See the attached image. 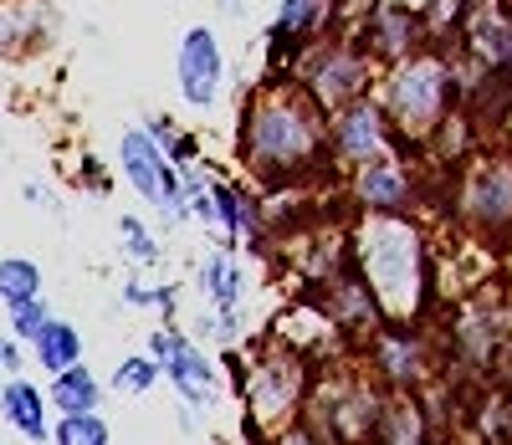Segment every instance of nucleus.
Segmentation results:
<instances>
[{"instance_id":"19","label":"nucleus","mask_w":512,"mask_h":445,"mask_svg":"<svg viewBox=\"0 0 512 445\" xmlns=\"http://www.w3.org/2000/svg\"><path fill=\"white\" fill-rule=\"evenodd\" d=\"M369 445H431V415H425L420 394H390Z\"/></svg>"},{"instance_id":"2","label":"nucleus","mask_w":512,"mask_h":445,"mask_svg":"<svg viewBox=\"0 0 512 445\" xmlns=\"http://www.w3.org/2000/svg\"><path fill=\"white\" fill-rule=\"evenodd\" d=\"M354 272L369 287L384 323L415 328L431 297V261L425 231L410 215H364L354 226Z\"/></svg>"},{"instance_id":"22","label":"nucleus","mask_w":512,"mask_h":445,"mask_svg":"<svg viewBox=\"0 0 512 445\" xmlns=\"http://www.w3.org/2000/svg\"><path fill=\"white\" fill-rule=\"evenodd\" d=\"M47 297V272H41V261L31 256H0V307H21V302H36Z\"/></svg>"},{"instance_id":"15","label":"nucleus","mask_w":512,"mask_h":445,"mask_svg":"<svg viewBox=\"0 0 512 445\" xmlns=\"http://www.w3.org/2000/svg\"><path fill=\"white\" fill-rule=\"evenodd\" d=\"M0 425H6L11 435H21L26 445H52V399L47 389H41L36 379H6L0 384Z\"/></svg>"},{"instance_id":"32","label":"nucleus","mask_w":512,"mask_h":445,"mask_svg":"<svg viewBox=\"0 0 512 445\" xmlns=\"http://www.w3.org/2000/svg\"><path fill=\"white\" fill-rule=\"evenodd\" d=\"M507 272H512V251H507Z\"/></svg>"},{"instance_id":"27","label":"nucleus","mask_w":512,"mask_h":445,"mask_svg":"<svg viewBox=\"0 0 512 445\" xmlns=\"http://www.w3.org/2000/svg\"><path fill=\"white\" fill-rule=\"evenodd\" d=\"M26 364H31V348L16 343L11 333H0V384H6V379H21Z\"/></svg>"},{"instance_id":"14","label":"nucleus","mask_w":512,"mask_h":445,"mask_svg":"<svg viewBox=\"0 0 512 445\" xmlns=\"http://www.w3.org/2000/svg\"><path fill=\"white\" fill-rule=\"evenodd\" d=\"M425 47V16L415 11H395V6H369V16L359 21V52L369 62H384V67H395L405 57H415Z\"/></svg>"},{"instance_id":"17","label":"nucleus","mask_w":512,"mask_h":445,"mask_svg":"<svg viewBox=\"0 0 512 445\" xmlns=\"http://www.w3.org/2000/svg\"><path fill=\"white\" fill-rule=\"evenodd\" d=\"M195 292L205 307H216V313H241L246 307V266L236 251L216 246V251H205L200 266H195Z\"/></svg>"},{"instance_id":"30","label":"nucleus","mask_w":512,"mask_h":445,"mask_svg":"<svg viewBox=\"0 0 512 445\" xmlns=\"http://www.w3.org/2000/svg\"><path fill=\"white\" fill-rule=\"evenodd\" d=\"M379 6H395V11H415V16H431L441 0H379Z\"/></svg>"},{"instance_id":"31","label":"nucleus","mask_w":512,"mask_h":445,"mask_svg":"<svg viewBox=\"0 0 512 445\" xmlns=\"http://www.w3.org/2000/svg\"><path fill=\"white\" fill-rule=\"evenodd\" d=\"M216 6H221L226 16H241V11H246V6H241V0H216Z\"/></svg>"},{"instance_id":"29","label":"nucleus","mask_w":512,"mask_h":445,"mask_svg":"<svg viewBox=\"0 0 512 445\" xmlns=\"http://www.w3.org/2000/svg\"><path fill=\"white\" fill-rule=\"evenodd\" d=\"M267 445H328L308 420H297V425H287V430H277V435H267Z\"/></svg>"},{"instance_id":"13","label":"nucleus","mask_w":512,"mask_h":445,"mask_svg":"<svg viewBox=\"0 0 512 445\" xmlns=\"http://www.w3.org/2000/svg\"><path fill=\"white\" fill-rule=\"evenodd\" d=\"M369 364L395 394H420L436 379V359H431V348H425V338L415 328H395V323H384L369 338Z\"/></svg>"},{"instance_id":"1","label":"nucleus","mask_w":512,"mask_h":445,"mask_svg":"<svg viewBox=\"0 0 512 445\" xmlns=\"http://www.w3.org/2000/svg\"><path fill=\"white\" fill-rule=\"evenodd\" d=\"M241 159L272 185H297L323 174L328 154V118L297 82L256 87L241 118Z\"/></svg>"},{"instance_id":"28","label":"nucleus","mask_w":512,"mask_h":445,"mask_svg":"<svg viewBox=\"0 0 512 445\" xmlns=\"http://www.w3.org/2000/svg\"><path fill=\"white\" fill-rule=\"evenodd\" d=\"M21 195H26V205H31V210H47L52 220H67V210H62L57 190H47V185H36V180H26V185H21Z\"/></svg>"},{"instance_id":"20","label":"nucleus","mask_w":512,"mask_h":445,"mask_svg":"<svg viewBox=\"0 0 512 445\" xmlns=\"http://www.w3.org/2000/svg\"><path fill=\"white\" fill-rule=\"evenodd\" d=\"M82 353H88V343H82V328L67 323V318H52L47 333L31 343V364L47 374V379H57V374H67L72 364H82Z\"/></svg>"},{"instance_id":"5","label":"nucleus","mask_w":512,"mask_h":445,"mask_svg":"<svg viewBox=\"0 0 512 445\" xmlns=\"http://www.w3.org/2000/svg\"><path fill=\"white\" fill-rule=\"evenodd\" d=\"M384 405H390V394H384L369 374L344 369V374H333V379H323V384L313 389L303 420H308L328 445H369L374 430H379Z\"/></svg>"},{"instance_id":"16","label":"nucleus","mask_w":512,"mask_h":445,"mask_svg":"<svg viewBox=\"0 0 512 445\" xmlns=\"http://www.w3.org/2000/svg\"><path fill=\"white\" fill-rule=\"evenodd\" d=\"M354 200L364 215H405V205L415 200V180L395 154L374 159V164L354 169Z\"/></svg>"},{"instance_id":"6","label":"nucleus","mask_w":512,"mask_h":445,"mask_svg":"<svg viewBox=\"0 0 512 445\" xmlns=\"http://www.w3.org/2000/svg\"><path fill=\"white\" fill-rule=\"evenodd\" d=\"M113 169H118V180L159 215V226H164V231H175V226H185V220H190V215H185L180 169L169 164V154L144 133V123H123V128H118Z\"/></svg>"},{"instance_id":"8","label":"nucleus","mask_w":512,"mask_h":445,"mask_svg":"<svg viewBox=\"0 0 512 445\" xmlns=\"http://www.w3.org/2000/svg\"><path fill=\"white\" fill-rule=\"evenodd\" d=\"M297 87L323 108V113H338L359 98H369V77H374V62L359 52V41H313V47L297 57Z\"/></svg>"},{"instance_id":"18","label":"nucleus","mask_w":512,"mask_h":445,"mask_svg":"<svg viewBox=\"0 0 512 445\" xmlns=\"http://www.w3.org/2000/svg\"><path fill=\"white\" fill-rule=\"evenodd\" d=\"M47 399H52V415H103L108 384L88 364H72L67 374L47 379Z\"/></svg>"},{"instance_id":"9","label":"nucleus","mask_w":512,"mask_h":445,"mask_svg":"<svg viewBox=\"0 0 512 445\" xmlns=\"http://www.w3.org/2000/svg\"><path fill=\"white\" fill-rule=\"evenodd\" d=\"M456 210L477 236L507 241L512 236V159H482L456 185Z\"/></svg>"},{"instance_id":"10","label":"nucleus","mask_w":512,"mask_h":445,"mask_svg":"<svg viewBox=\"0 0 512 445\" xmlns=\"http://www.w3.org/2000/svg\"><path fill=\"white\" fill-rule=\"evenodd\" d=\"M395 144L400 139H395L390 118H384L379 98H359V103L338 108L328 118V154H333V164H344V169H364L374 159H390Z\"/></svg>"},{"instance_id":"26","label":"nucleus","mask_w":512,"mask_h":445,"mask_svg":"<svg viewBox=\"0 0 512 445\" xmlns=\"http://www.w3.org/2000/svg\"><path fill=\"white\" fill-rule=\"evenodd\" d=\"M113 174H118V169H108V159H98V154L82 149V154H77V169H72V185H77L82 195L103 200V195H113Z\"/></svg>"},{"instance_id":"24","label":"nucleus","mask_w":512,"mask_h":445,"mask_svg":"<svg viewBox=\"0 0 512 445\" xmlns=\"http://www.w3.org/2000/svg\"><path fill=\"white\" fill-rule=\"evenodd\" d=\"M52 445H113V425L103 415H57Z\"/></svg>"},{"instance_id":"21","label":"nucleus","mask_w":512,"mask_h":445,"mask_svg":"<svg viewBox=\"0 0 512 445\" xmlns=\"http://www.w3.org/2000/svg\"><path fill=\"white\" fill-rule=\"evenodd\" d=\"M113 241H118V256H123L128 266H159V261H164L159 231L149 226L144 215H134V210H123V215L113 220Z\"/></svg>"},{"instance_id":"23","label":"nucleus","mask_w":512,"mask_h":445,"mask_svg":"<svg viewBox=\"0 0 512 445\" xmlns=\"http://www.w3.org/2000/svg\"><path fill=\"white\" fill-rule=\"evenodd\" d=\"M159 379H164V369L149 359V353H123V359L113 364L108 389H113V394H123V399H144Z\"/></svg>"},{"instance_id":"7","label":"nucleus","mask_w":512,"mask_h":445,"mask_svg":"<svg viewBox=\"0 0 512 445\" xmlns=\"http://www.w3.org/2000/svg\"><path fill=\"white\" fill-rule=\"evenodd\" d=\"M144 353L164 369L169 389L180 394V405H190L195 415H210L226 399V369L205 343H195L180 323H159L144 338Z\"/></svg>"},{"instance_id":"11","label":"nucleus","mask_w":512,"mask_h":445,"mask_svg":"<svg viewBox=\"0 0 512 445\" xmlns=\"http://www.w3.org/2000/svg\"><path fill=\"white\" fill-rule=\"evenodd\" d=\"M62 41V11L52 0H0V62L31 67Z\"/></svg>"},{"instance_id":"3","label":"nucleus","mask_w":512,"mask_h":445,"mask_svg":"<svg viewBox=\"0 0 512 445\" xmlns=\"http://www.w3.org/2000/svg\"><path fill=\"white\" fill-rule=\"evenodd\" d=\"M221 369L231 374V394L241 399V425L251 430V440L267 445V435L308 415V399H313L308 353L287 348V338H272L267 348H256L246 369H236V359L226 353Z\"/></svg>"},{"instance_id":"4","label":"nucleus","mask_w":512,"mask_h":445,"mask_svg":"<svg viewBox=\"0 0 512 445\" xmlns=\"http://www.w3.org/2000/svg\"><path fill=\"white\" fill-rule=\"evenodd\" d=\"M456 87H461L456 62L441 47H420L415 57L395 62L379 82V108H384V118H390L395 139L400 144L436 139V133L446 128V118H451Z\"/></svg>"},{"instance_id":"12","label":"nucleus","mask_w":512,"mask_h":445,"mask_svg":"<svg viewBox=\"0 0 512 445\" xmlns=\"http://www.w3.org/2000/svg\"><path fill=\"white\" fill-rule=\"evenodd\" d=\"M175 82H180V98L195 113H210L226 93V47L216 26H185L180 47H175Z\"/></svg>"},{"instance_id":"25","label":"nucleus","mask_w":512,"mask_h":445,"mask_svg":"<svg viewBox=\"0 0 512 445\" xmlns=\"http://www.w3.org/2000/svg\"><path fill=\"white\" fill-rule=\"evenodd\" d=\"M57 313H52V302L47 297H36V302H21V307H11V313H6V333L16 338V343H36L41 333H47V323H52Z\"/></svg>"}]
</instances>
